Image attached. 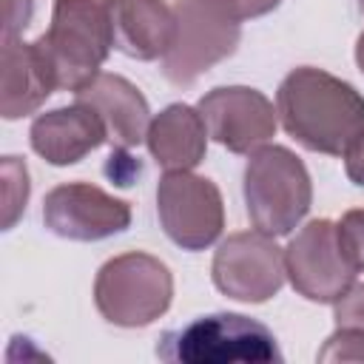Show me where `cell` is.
Here are the masks:
<instances>
[{"instance_id": "obj_5", "label": "cell", "mask_w": 364, "mask_h": 364, "mask_svg": "<svg viewBox=\"0 0 364 364\" xmlns=\"http://www.w3.org/2000/svg\"><path fill=\"white\" fill-rule=\"evenodd\" d=\"M173 299V276L168 264L151 253L131 250L108 259L94 279V304L114 327H148Z\"/></svg>"}, {"instance_id": "obj_6", "label": "cell", "mask_w": 364, "mask_h": 364, "mask_svg": "<svg viewBox=\"0 0 364 364\" xmlns=\"http://www.w3.org/2000/svg\"><path fill=\"white\" fill-rule=\"evenodd\" d=\"M176 37L162 57V74L173 85H191L228 60L242 40V17L230 0H179Z\"/></svg>"}, {"instance_id": "obj_21", "label": "cell", "mask_w": 364, "mask_h": 364, "mask_svg": "<svg viewBox=\"0 0 364 364\" xmlns=\"http://www.w3.org/2000/svg\"><path fill=\"white\" fill-rule=\"evenodd\" d=\"M344 171H347V179L353 185L364 188V131L347 148V154H344Z\"/></svg>"}, {"instance_id": "obj_2", "label": "cell", "mask_w": 364, "mask_h": 364, "mask_svg": "<svg viewBox=\"0 0 364 364\" xmlns=\"http://www.w3.org/2000/svg\"><path fill=\"white\" fill-rule=\"evenodd\" d=\"M57 88L80 91L91 82L114 48L111 23L102 0H54L51 23L37 37Z\"/></svg>"}, {"instance_id": "obj_11", "label": "cell", "mask_w": 364, "mask_h": 364, "mask_svg": "<svg viewBox=\"0 0 364 364\" xmlns=\"http://www.w3.org/2000/svg\"><path fill=\"white\" fill-rule=\"evenodd\" d=\"M208 136L230 154H253L276 136L279 114L273 102L247 85H219L199 100Z\"/></svg>"}, {"instance_id": "obj_8", "label": "cell", "mask_w": 364, "mask_h": 364, "mask_svg": "<svg viewBox=\"0 0 364 364\" xmlns=\"http://www.w3.org/2000/svg\"><path fill=\"white\" fill-rule=\"evenodd\" d=\"M156 216L173 245L182 250H205L225 228L222 191L208 176L171 171L156 185Z\"/></svg>"}, {"instance_id": "obj_20", "label": "cell", "mask_w": 364, "mask_h": 364, "mask_svg": "<svg viewBox=\"0 0 364 364\" xmlns=\"http://www.w3.org/2000/svg\"><path fill=\"white\" fill-rule=\"evenodd\" d=\"M34 0H6V23L3 37H20V31L31 23Z\"/></svg>"}, {"instance_id": "obj_1", "label": "cell", "mask_w": 364, "mask_h": 364, "mask_svg": "<svg viewBox=\"0 0 364 364\" xmlns=\"http://www.w3.org/2000/svg\"><path fill=\"white\" fill-rule=\"evenodd\" d=\"M276 114L284 131L316 154L344 156L364 131V97L347 80L301 65L276 91Z\"/></svg>"}, {"instance_id": "obj_10", "label": "cell", "mask_w": 364, "mask_h": 364, "mask_svg": "<svg viewBox=\"0 0 364 364\" xmlns=\"http://www.w3.org/2000/svg\"><path fill=\"white\" fill-rule=\"evenodd\" d=\"M43 225L71 242H100L131 228V205L91 182H65L46 193Z\"/></svg>"}, {"instance_id": "obj_15", "label": "cell", "mask_w": 364, "mask_h": 364, "mask_svg": "<svg viewBox=\"0 0 364 364\" xmlns=\"http://www.w3.org/2000/svg\"><path fill=\"white\" fill-rule=\"evenodd\" d=\"M54 91L57 80L37 40L26 43L20 37H3V119H20L34 114Z\"/></svg>"}, {"instance_id": "obj_12", "label": "cell", "mask_w": 364, "mask_h": 364, "mask_svg": "<svg viewBox=\"0 0 364 364\" xmlns=\"http://www.w3.org/2000/svg\"><path fill=\"white\" fill-rule=\"evenodd\" d=\"M74 97L100 117V122L105 125V136L117 151H128L145 142L151 125V108L142 91L125 77L100 71L91 82L74 91Z\"/></svg>"}, {"instance_id": "obj_18", "label": "cell", "mask_w": 364, "mask_h": 364, "mask_svg": "<svg viewBox=\"0 0 364 364\" xmlns=\"http://www.w3.org/2000/svg\"><path fill=\"white\" fill-rule=\"evenodd\" d=\"M338 236L344 245V253L355 264V270H364V208L347 210L338 222Z\"/></svg>"}, {"instance_id": "obj_22", "label": "cell", "mask_w": 364, "mask_h": 364, "mask_svg": "<svg viewBox=\"0 0 364 364\" xmlns=\"http://www.w3.org/2000/svg\"><path fill=\"white\" fill-rule=\"evenodd\" d=\"M230 3H233V9L239 11L242 20H253V17H264L273 9H279L282 0H230Z\"/></svg>"}, {"instance_id": "obj_17", "label": "cell", "mask_w": 364, "mask_h": 364, "mask_svg": "<svg viewBox=\"0 0 364 364\" xmlns=\"http://www.w3.org/2000/svg\"><path fill=\"white\" fill-rule=\"evenodd\" d=\"M28 171L20 156L3 159V230H11L28 202Z\"/></svg>"}, {"instance_id": "obj_13", "label": "cell", "mask_w": 364, "mask_h": 364, "mask_svg": "<svg viewBox=\"0 0 364 364\" xmlns=\"http://www.w3.org/2000/svg\"><path fill=\"white\" fill-rule=\"evenodd\" d=\"M114 48L131 60H159L176 37V14L165 0H102Z\"/></svg>"}, {"instance_id": "obj_9", "label": "cell", "mask_w": 364, "mask_h": 364, "mask_svg": "<svg viewBox=\"0 0 364 364\" xmlns=\"http://www.w3.org/2000/svg\"><path fill=\"white\" fill-rule=\"evenodd\" d=\"M210 276L222 296L262 304L284 284V250L262 230L230 233L213 253Z\"/></svg>"}, {"instance_id": "obj_7", "label": "cell", "mask_w": 364, "mask_h": 364, "mask_svg": "<svg viewBox=\"0 0 364 364\" xmlns=\"http://www.w3.org/2000/svg\"><path fill=\"white\" fill-rule=\"evenodd\" d=\"M284 273L299 296L318 304H336L355 284V264L344 253L338 222L313 219L284 247Z\"/></svg>"}, {"instance_id": "obj_14", "label": "cell", "mask_w": 364, "mask_h": 364, "mask_svg": "<svg viewBox=\"0 0 364 364\" xmlns=\"http://www.w3.org/2000/svg\"><path fill=\"white\" fill-rule=\"evenodd\" d=\"M28 139L37 156H43L48 165L65 168V165H77L80 159H85L108 136H105V125L100 122V117L88 105L74 102V105L40 114L31 122Z\"/></svg>"}, {"instance_id": "obj_19", "label": "cell", "mask_w": 364, "mask_h": 364, "mask_svg": "<svg viewBox=\"0 0 364 364\" xmlns=\"http://www.w3.org/2000/svg\"><path fill=\"white\" fill-rule=\"evenodd\" d=\"M333 318L338 330H355L364 333V284H353L336 304Z\"/></svg>"}, {"instance_id": "obj_24", "label": "cell", "mask_w": 364, "mask_h": 364, "mask_svg": "<svg viewBox=\"0 0 364 364\" xmlns=\"http://www.w3.org/2000/svg\"><path fill=\"white\" fill-rule=\"evenodd\" d=\"M358 9H361V14H364V0H358Z\"/></svg>"}, {"instance_id": "obj_16", "label": "cell", "mask_w": 364, "mask_h": 364, "mask_svg": "<svg viewBox=\"0 0 364 364\" xmlns=\"http://www.w3.org/2000/svg\"><path fill=\"white\" fill-rule=\"evenodd\" d=\"M151 159L165 171H193L208 151V125L199 108L173 102L162 108L145 134Z\"/></svg>"}, {"instance_id": "obj_3", "label": "cell", "mask_w": 364, "mask_h": 364, "mask_svg": "<svg viewBox=\"0 0 364 364\" xmlns=\"http://www.w3.org/2000/svg\"><path fill=\"white\" fill-rule=\"evenodd\" d=\"M156 355L182 364H270L282 361L276 336L242 313L199 316L159 338Z\"/></svg>"}, {"instance_id": "obj_4", "label": "cell", "mask_w": 364, "mask_h": 364, "mask_svg": "<svg viewBox=\"0 0 364 364\" xmlns=\"http://www.w3.org/2000/svg\"><path fill=\"white\" fill-rule=\"evenodd\" d=\"M313 205L304 162L284 145H262L245 165V208L256 230L287 236Z\"/></svg>"}, {"instance_id": "obj_23", "label": "cell", "mask_w": 364, "mask_h": 364, "mask_svg": "<svg viewBox=\"0 0 364 364\" xmlns=\"http://www.w3.org/2000/svg\"><path fill=\"white\" fill-rule=\"evenodd\" d=\"M355 65H358V71L364 74V31H361L358 40H355Z\"/></svg>"}]
</instances>
